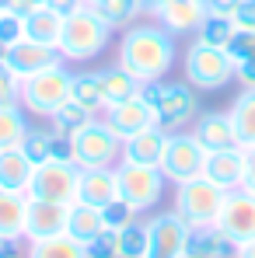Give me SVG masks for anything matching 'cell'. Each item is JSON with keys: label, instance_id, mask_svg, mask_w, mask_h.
Here are the masks:
<instances>
[{"label": "cell", "instance_id": "cell-37", "mask_svg": "<svg viewBox=\"0 0 255 258\" xmlns=\"http://www.w3.org/2000/svg\"><path fill=\"white\" fill-rule=\"evenodd\" d=\"M133 220H136V210L129 206L123 196H116V199H109V203L101 206V223H105V230H123Z\"/></svg>", "mask_w": 255, "mask_h": 258}, {"label": "cell", "instance_id": "cell-8", "mask_svg": "<svg viewBox=\"0 0 255 258\" xmlns=\"http://www.w3.org/2000/svg\"><path fill=\"white\" fill-rule=\"evenodd\" d=\"M116 181H119V196L136 210V216L154 210L161 203V196H165V185H168V178L161 174V168L129 164V161L116 164Z\"/></svg>", "mask_w": 255, "mask_h": 258}, {"label": "cell", "instance_id": "cell-13", "mask_svg": "<svg viewBox=\"0 0 255 258\" xmlns=\"http://www.w3.org/2000/svg\"><path fill=\"white\" fill-rule=\"evenodd\" d=\"M101 119L109 122V129H112L119 140H126V136H133V133H140V129H147V126H158L154 108H150L140 94L119 101V105H109V108L101 112Z\"/></svg>", "mask_w": 255, "mask_h": 258}, {"label": "cell", "instance_id": "cell-22", "mask_svg": "<svg viewBox=\"0 0 255 258\" xmlns=\"http://www.w3.org/2000/svg\"><path fill=\"white\" fill-rule=\"evenodd\" d=\"M63 18L67 14H60L56 7H35L28 18H25V39H32V42H42V45H60V35H63Z\"/></svg>", "mask_w": 255, "mask_h": 258}, {"label": "cell", "instance_id": "cell-10", "mask_svg": "<svg viewBox=\"0 0 255 258\" xmlns=\"http://www.w3.org/2000/svg\"><path fill=\"white\" fill-rule=\"evenodd\" d=\"M207 164V147L192 136V133H168V143H165V157H161V174L168 178L171 185H182V181H192L203 174Z\"/></svg>", "mask_w": 255, "mask_h": 258}, {"label": "cell", "instance_id": "cell-9", "mask_svg": "<svg viewBox=\"0 0 255 258\" xmlns=\"http://www.w3.org/2000/svg\"><path fill=\"white\" fill-rule=\"evenodd\" d=\"M123 157V140L98 115L81 133H74V161L81 168H116Z\"/></svg>", "mask_w": 255, "mask_h": 258}, {"label": "cell", "instance_id": "cell-38", "mask_svg": "<svg viewBox=\"0 0 255 258\" xmlns=\"http://www.w3.org/2000/svg\"><path fill=\"white\" fill-rule=\"evenodd\" d=\"M0 105H21V77L0 59Z\"/></svg>", "mask_w": 255, "mask_h": 258}, {"label": "cell", "instance_id": "cell-44", "mask_svg": "<svg viewBox=\"0 0 255 258\" xmlns=\"http://www.w3.org/2000/svg\"><path fill=\"white\" fill-rule=\"evenodd\" d=\"M21 241L25 237H0V258H21Z\"/></svg>", "mask_w": 255, "mask_h": 258}, {"label": "cell", "instance_id": "cell-27", "mask_svg": "<svg viewBox=\"0 0 255 258\" xmlns=\"http://www.w3.org/2000/svg\"><path fill=\"white\" fill-rule=\"evenodd\" d=\"M70 101L84 105L91 115L105 112V94H101V84H98V70H74V77H70Z\"/></svg>", "mask_w": 255, "mask_h": 258}, {"label": "cell", "instance_id": "cell-4", "mask_svg": "<svg viewBox=\"0 0 255 258\" xmlns=\"http://www.w3.org/2000/svg\"><path fill=\"white\" fill-rule=\"evenodd\" d=\"M70 77L74 70H67V63H53L39 74L21 81V108L28 115L49 119L63 101H70Z\"/></svg>", "mask_w": 255, "mask_h": 258}, {"label": "cell", "instance_id": "cell-29", "mask_svg": "<svg viewBox=\"0 0 255 258\" xmlns=\"http://www.w3.org/2000/svg\"><path fill=\"white\" fill-rule=\"evenodd\" d=\"M25 258H87V255L77 237L56 234V237H45V241H32L25 248Z\"/></svg>", "mask_w": 255, "mask_h": 258}, {"label": "cell", "instance_id": "cell-33", "mask_svg": "<svg viewBox=\"0 0 255 258\" xmlns=\"http://www.w3.org/2000/svg\"><path fill=\"white\" fill-rule=\"evenodd\" d=\"M91 119H98V115H91L84 105H77V101H63L45 122L56 129V133H63V136H74V133H81Z\"/></svg>", "mask_w": 255, "mask_h": 258}, {"label": "cell", "instance_id": "cell-12", "mask_svg": "<svg viewBox=\"0 0 255 258\" xmlns=\"http://www.w3.org/2000/svg\"><path fill=\"white\" fill-rule=\"evenodd\" d=\"M150 227V255L147 258H182V248H185V220L168 210V213H158L147 220Z\"/></svg>", "mask_w": 255, "mask_h": 258}, {"label": "cell", "instance_id": "cell-1", "mask_svg": "<svg viewBox=\"0 0 255 258\" xmlns=\"http://www.w3.org/2000/svg\"><path fill=\"white\" fill-rule=\"evenodd\" d=\"M116 63L126 67L140 84L165 81V74L175 67V35L165 25H129Z\"/></svg>", "mask_w": 255, "mask_h": 258}, {"label": "cell", "instance_id": "cell-48", "mask_svg": "<svg viewBox=\"0 0 255 258\" xmlns=\"http://www.w3.org/2000/svg\"><path fill=\"white\" fill-rule=\"evenodd\" d=\"M140 4H143V14H158L168 0H140Z\"/></svg>", "mask_w": 255, "mask_h": 258}, {"label": "cell", "instance_id": "cell-49", "mask_svg": "<svg viewBox=\"0 0 255 258\" xmlns=\"http://www.w3.org/2000/svg\"><path fill=\"white\" fill-rule=\"evenodd\" d=\"M35 4H49V0H35Z\"/></svg>", "mask_w": 255, "mask_h": 258}, {"label": "cell", "instance_id": "cell-19", "mask_svg": "<svg viewBox=\"0 0 255 258\" xmlns=\"http://www.w3.org/2000/svg\"><path fill=\"white\" fill-rule=\"evenodd\" d=\"M192 136L207 147V154L210 150H227V147H241L238 143V133H234V122H231L227 112H203V115H196Z\"/></svg>", "mask_w": 255, "mask_h": 258}, {"label": "cell", "instance_id": "cell-24", "mask_svg": "<svg viewBox=\"0 0 255 258\" xmlns=\"http://www.w3.org/2000/svg\"><path fill=\"white\" fill-rule=\"evenodd\" d=\"M28 192H11L0 188V237H25V220H28Z\"/></svg>", "mask_w": 255, "mask_h": 258}, {"label": "cell", "instance_id": "cell-42", "mask_svg": "<svg viewBox=\"0 0 255 258\" xmlns=\"http://www.w3.org/2000/svg\"><path fill=\"white\" fill-rule=\"evenodd\" d=\"M238 4H241V0H203L207 14H220V18H231Z\"/></svg>", "mask_w": 255, "mask_h": 258}, {"label": "cell", "instance_id": "cell-2", "mask_svg": "<svg viewBox=\"0 0 255 258\" xmlns=\"http://www.w3.org/2000/svg\"><path fill=\"white\" fill-rule=\"evenodd\" d=\"M109 39H112V25L84 0L77 11H70L63 18V35L56 49H60L63 63H87L109 49Z\"/></svg>", "mask_w": 255, "mask_h": 258}, {"label": "cell", "instance_id": "cell-46", "mask_svg": "<svg viewBox=\"0 0 255 258\" xmlns=\"http://www.w3.org/2000/svg\"><path fill=\"white\" fill-rule=\"evenodd\" d=\"M84 0H49V7H56L60 14H70V11H77Z\"/></svg>", "mask_w": 255, "mask_h": 258}, {"label": "cell", "instance_id": "cell-16", "mask_svg": "<svg viewBox=\"0 0 255 258\" xmlns=\"http://www.w3.org/2000/svg\"><path fill=\"white\" fill-rule=\"evenodd\" d=\"M56 234H67V206L32 199L28 220H25V241L32 244V241H45V237H56Z\"/></svg>", "mask_w": 255, "mask_h": 258}, {"label": "cell", "instance_id": "cell-3", "mask_svg": "<svg viewBox=\"0 0 255 258\" xmlns=\"http://www.w3.org/2000/svg\"><path fill=\"white\" fill-rule=\"evenodd\" d=\"M140 98L154 108L158 115V126L165 133H178L189 122H196L199 115V98H196V87L189 84H168V81H150V84L140 87Z\"/></svg>", "mask_w": 255, "mask_h": 258}, {"label": "cell", "instance_id": "cell-39", "mask_svg": "<svg viewBox=\"0 0 255 258\" xmlns=\"http://www.w3.org/2000/svg\"><path fill=\"white\" fill-rule=\"evenodd\" d=\"M87 258H119V248H116V230H101L94 241L84 244Z\"/></svg>", "mask_w": 255, "mask_h": 258}, {"label": "cell", "instance_id": "cell-20", "mask_svg": "<svg viewBox=\"0 0 255 258\" xmlns=\"http://www.w3.org/2000/svg\"><path fill=\"white\" fill-rule=\"evenodd\" d=\"M154 18H158V25L168 28L171 35H189V32H196L203 25L207 7H203V0H168Z\"/></svg>", "mask_w": 255, "mask_h": 258}, {"label": "cell", "instance_id": "cell-23", "mask_svg": "<svg viewBox=\"0 0 255 258\" xmlns=\"http://www.w3.org/2000/svg\"><path fill=\"white\" fill-rule=\"evenodd\" d=\"M101 230H105V223H101V206H91L84 199H74V203L67 206V234H70V237H77L81 244H87V241H94Z\"/></svg>", "mask_w": 255, "mask_h": 258}, {"label": "cell", "instance_id": "cell-43", "mask_svg": "<svg viewBox=\"0 0 255 258\" xmlns=\"http://www.w3.org/2000/svg\"><path fill=\"white\" fill-rule=\"evenodd\" d=\"M241 188H248L255 196V147H245V181Z\"/></svg>", "mask_w": 255, "mask_h": 258}, {"label": "cell", "instance_id": "cell-41", "mask_svg": "<svg viewBox=\"0 0 255 258\" xmlns=\"http://www.w3.org/2000/svg\"><path fill=\"white\" fill-rule=\"evenodd\" d=\"M234 81L255 91V59H234Z\"/></svg>", "mask_w": 255, "mask_h": 258}, {"label": "cell", "instance_id": "cell-15", "mask_svg": "<svg viewBox=\"0 0 255 258\" xmlns=\"http://www.w3.org/2000/svg\"><path fill=\"white\" fill-rule=\"evenodd\" d=\"M4 59H7V67H11L21 81L32 77V74H39V70H45V67H53V63H63L60 49L42 45V42H32V39H21L18 45H11Z\"/></svg>", "mask_w": 255, "mask_h": 258}, {"label": "cell", "instance_id": "cell-40", "mask_svg": "<svg viewBox=\"0 0 255 258\" xmlns=\"http://www.w3.org/2000/svg\"><path fill=\"white\" fill-rule=\"evenodd\" d=\"M231 21H234L238 32H255V0H241V4L234 7Z\"/></svg>", "mask_w": 255, "mask_h": 258}, {"label": "cell", "instance_id": "cell-32", "mask_svg": "<svg viewBox=\"0 0 255 258\" xmlns=\"http://www.w3.org/2000/svg\"><path fill=\"white\" fill-rule=\"evenodd\" d=\"M28 112L21 105H0V150L7 147H18L21 136L28 133Z\"/></svg>", "mask_w": 255, "mask_h": 258}, {"label": "cell", "instance_id": "cell-47", "mask_svg": "<svg viewBox=\"0 0 255 258\" xmlns=\"http://www.w3.org/2000/svg\"><path fill=\"white\" fill-rule=\"evenodd\" d=\"M234 258H255V237L245 241V244H238V248H234Z\"/></svg>", "mask_w": 255, "mask_h": 258}, {"label": "cell", "instance_id": "cell-17", "mask_svg": "<svg viewBox=\"0 0 255 258\" xmlns=\"http://www.w3.org/2000/svg\"><path fill=\"white\" fill-rule=\"evenodd\" d=\"M234 241L213 223V227H189L182 258H234Z\"/></svg>", "mask_w": 255, "mask_h": 258}, {"label": "cell", "instance_id": "cell-31", "mask_svg": "<svg viewBox=\"0 0 255 258\" xmlns=\"http://www.w3.org/2000/svg\"><path fill=\"white\" fill-rule=\"evenodd\" d=\"M91 7L112 25V32L116 28H129L143 14V4L140 0H91Z\"/></svg>", "mask_w": 255, "mask_h": 258}, {"label": "cell", "instance_id": "cell-26", "mask_svg": "<svg viewBox=\"0 0 255 258\" xmlns=\"http://www.w3.org/2000/svg\"><path fill=\"white\" fill-rule=\"evenodd\" d=\"M35 164L25 157L21 147H7L0 150V188H11V192H25L28 181H32Z\"/></svg>", "mask_w": 255, "mask_h": 258}, {"label": "cell", "instance_id": "cell-6", "mask_svg": "<svg viewBox=\"0 0 255 258\" xmlns=\"http://www.w3.org/2000/svg\"><path fill=\"white\" fill-rule=\"evenodd\" d=\"M224 188L213 185L210 178H192V181H182L175 185V213L185 220V227H213L220 206H224Z\"/></svg>", "mask_w": 255, "mask_h": 258}, {"label": "cell", "instance_id": "cell-5", "mask_svg": "<svg viewBox=\"0 0 255 258\" xmlns=\"http://www.w3.org/2000/svg\"><path fill=\"white\" fill-rule=\"evenodd\" d=\"M182 70H185V81L196 87V91H220L234 81V59L227 49H217L207 42H192L185 49V59H182Z\"/></svg>", "mask_w": 255, "mask_h": 258}, {"label": "cell", "instance_id": "cell-14", "mask_svg": "<svg viewBox=\"0 0 255 258\" xmlns=\"http://www.w3.org/2000/svg\"><path fill=\"white\" fill-rule=\"evenodd\" d=\"M203 178H210L213 185H220L224 192L241 188V181H245V147L210 150L207 164H203Z\"/></svg>", "mask_w": 255, "mask_h": 258}, {"label": "cell", "instance_id": "cell-30", "mask_svg": "<svg viewBox=\"0 0 255 258\" xmlns=\"http://www.w3.org/2000/svg\"><path fill=\"white\" fill-rule=\"evenodd\" d=\"M116 248H119V258L150 255V227H147V220H133L123 230H116Z\"/></svg>", "mask_w": 255, "mask_h": 258}, {"label": "cell", "instance_id": "cell-21", "mask_svg": "<svg viewBox=\"0 0 255 258\" xmlns=\"http://www.w3.org/2000/svg\"><path fill=\"white\" fill-rule=\"evenodd\" d=\"M119 196V181H116V168H81V188L77 199H84L91 206H105L109 199Z\"/></svg>", "mask_w": 255, "mask_h": 258}, {"label": "cell", "instance_id": "cell-11", "mask_svg": "<svg viewBox=\"0 0 255 258\" xmlns=\"http://www.w3.org/2000/svg\"><path fill=\"white\" fill-rule=\"evenodd\" d=\"M217 227H220L234 244H245V241L255 237V196L248 188H234V192L224 196Z\"/></svg>", "mask_w": 255, "mask_h": 258}, {"label": "cell", "instance_id": "cell-36", "mask_svg": "<svg viewBox=\"0 0 255 258\" xmlns=\"http://www.w3.org/2000/svg\"><path fill=\"white\" fill-rule=\"evenodd\" d=\"M21 39H25V18L7 11V7H0V59L7 56L11 45H18Z\"/></svg>", "mask_w": 255, "mask_h": 258}, {"label": "cell", "instance_id": "cell-25", "mask_svg": "<svg viewBox=\"0 0 255 258\" xmlns=\"http://www.w3.org/2000/svg\"><path fill=\"white\" fill-rule=\"evenodd\" d=\"M98 84H101V94H105V108H109V105H119V101H126V98H136L140 87H143L126 67H119V63L98 70Z\"/></svg>", "mask_w": 255, "mask_h": 258}, {"label": "cell", "instance_id": "cell-28", "mask_svg": "<svg viewBox=\"0 0 255 258\" xmlns=\"http://www.w3.org/2000/svg\"><path fill=\"white\" fill-rule=\"evenodd\" d=\"M231 122H234V133H238V143L241 147H255V91H241L234 98V105L227 108Z\"/></svg>", "mask_w": 255, "mask_h": 258}, {"label": "cell", "instance_id": "cell-50", "mask_svg": "<svg viewBox=\"0 0 255 258\" xmlns=\"http://www.w3.org/2000/svg\"><path fill=\"white\" fill-rule=\"evenodd\" d=\"M4 4H7V0H0V7H4Z\"/></svg>", "mask_w": 255, "mask_h": 258}, {"label": "cell", "instance_id": "cell-51", "mask_svg": "<svg viewBox=\"0 0 255 258\" xmlns=\"http://www.w3.org/2000/svg\"><path fill=\"white\" fill-rule=\"evenodd\" d=\"M87 4H91V0H87Z\"/></svg>", "mask_w": 255, "mask_h": 258}, {"label": "cell", "instance_id": "cell-35", "mask_svg": "<svg viewBox=\"0 0 255 258\" xmlns=\"http://www.w3.org/2000/svg\"><path fill=\"white\" fill-rule=\"evenodd\" d=\"M234 21L231 18H220V14H207L203 25L196 28V42H207V45H217V49H227L231 39H234Z\"/></svg>", "mask_w": 255, "mask_h": 258}, {"label": "cell", "instance_id": "cell-18", "mask_svg": "<svg viewBox=\"0 0 255 258\" xmlns=\"http://www.w3.org/2000/svg\"><path fill=\"white\" fill-rule=\"evenodd\" d=\"M165 143H168V133H165V129L147 126V129H140V133H133V136L123 140V157H119V161L158 168L161 157H165Z\"/></svg>", "mask_w": 255, "mask_h": 258}, {"label": "cell", "instance_id": "cell-45", "mask_svg": "<svg viewBox=\"0 0 255 258\" xmlns=\"http://www.w3.org/2000/svg\"><path fill=\"white\" fill-rule=\"evenodd\" d=\"M4 7H7V11H14V14H21V18H28V14H32L35 7H42V4H35V0H7Z\"/></svg>", "mask_w": 255, "mask_h": 258}, {"label": "cell", "instance_id": "cell-34", "mask_svg": "<svg viewBox=\"0 0 255 258\" xmlns=\"http://www.w3.org/2000/svg\"><path fill=\"white\" fill-rule=\"evenodd\" d=\"M53 126L49 122H42V126H28V133L21 136V150H25V157L32 161V164H42V161H49V154H53Z\"/></svg>", "mask_w": 255, "mask_h": 258}, {"label": "cell", "instance_id": "cell-7", "mask_svg": "<svg viewBox=\"0 0 255 258\" xmlns=\"http://www.w3.org/2000/svg\"><path fill=\"white\" fill-rule=\"evenodd\" d=\"M77 188H81V164L74 161H42L35 164L32 181H28V199H42V203H60V206H70L77 199Z\"/></svg>", "mask_w": 255, "mask_h": 258}]
</instances>
